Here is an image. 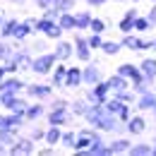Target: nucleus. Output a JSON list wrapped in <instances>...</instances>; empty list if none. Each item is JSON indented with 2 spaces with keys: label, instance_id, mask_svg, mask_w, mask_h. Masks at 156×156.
Returning <instances> with one entry per match:
<instances>
[{
  "label": "nucleus",
  "instance_id": "40",
  "mask_svg": "<svg viewBox=\"0 0 156 156\" xmlns=\"http://www.w3.org/2000/svg\"><path fill=\"white\" fill-rule=\"evenodd\" d=\"M75 5H77V0H55V7L60 12H72Z\"/></svg>",
  "mask_w": 156,
  "mask_h": 156
},
{
  "label": "nucleus",
  "instance_id": "57",
  "mask_svg": "<svg viewBox=\"0 0 156 156\" xmlns=\"http://www.w3.org/2000/svg\"><path fill=\"white\" fill-rule=\"evenodd\" d=\"M132 2H142V0H132Z\"/></svg>",
  "mask_w": 156,
  "mask_h": 156
},
{
  "label": "nucleus",
  "instance_id": "37",
  "mask_svg": "<svg viewBox=\"0 0 156 156\" xmlns=\"http://www.w3.org/2000/svg\"><path fill=\"white\" fill-rule=\"evenodd\" d=\"M87 43H89V48H91V51H98V48H101V43H103V34H91V31H89Z\"/></svg>",
  "mask_w": 156,
  "mask_h": 156
},
{
  "label": "nucleus",
  "instance_id": "15",
  "mask_svg": "<svg viewBox=\"0 0 156 156\" xmlns=\"http://www.w3.org/2000/svg\"><path fill=\"white\" fill-rule=\"evenodd\" d=\"M43 115H46V106H43V101L27 103V108H24V118H27V122H36V120H41Z\"/></svg>",
  "mask_w": 156,
  "mask_h": 156
},
{
  "label": "nucleus",
  "instance_id": "49",
  "mask_svg": "<svg viewBox=\"0 0 156 156\" xmlns=\"http://www.w3.org/2000/svg\"><path fill=\"white\" fill-rule=\"evenodd\" d=\"M0 156H7V147L5 144H0Z\"/></svg>",
  "mask_w": 156,
  "mask_h": 156
},
{
  "label": "nucleus",
  "instance_id": "35",
  "mask_svg": "<svg viewBox=\"0 0 156 156\" xmlns=\"http://www.w3.org/2000/svg\"><path fill=\"white\" fill-rule=\"evenodd\" d=\"M75 139H77V132H75V130H62L60 144H62L65 149H72V147H75Z\"/></svg>",
  "mask_w": 156,
  "mask_h": 156
},
{
  "label": "nucleus",
  "instance_id": "47",
  "mask_svg": "<svg viewBox=\"0 0 156 156\" xmlns=\"http://www.w3.org/2000/svg\"><path fill=\"white\" fill-rule=\"evenodd\" d=\"M84 2H87L89 7H101V5H106L108 0H84Z\"/></svg>",
  "mask_w": 156,
  "mask_h": 156
},
{
  "label": "nucleus",
  "instance_id": "36",
  "mask_svg": "<svg viewBox=\"0 0 156 156\" xmlns=\"http://www.w3.org/2000/svg\"><path fill=\"white\" fill-rule=\"evenodd\" d=\"M2 70H5V75H17L20 72V65H17L15 58H7V60H2Z\"/></svg>",
  "mask_w": 156,
  "mask_h": 156
},
{
  "label": "nucleus",
  "instance_id": "4",
  "mask_svg": "<svg viewBox=\"0 0 156 156\" xmlns=\"http://www.w3.org/2000/svg\"><path fill=\"white\" fill-rule=\"evenodd\" d=\"M27 96H22V94H12V91H2L0 94V106L5 108V111H15V113H24V108H27Z\"/></svg>",
  "mask_w": 156,
  "mask_h": 156
},
{
  "label": "nucleus",
  "instance_id": "51",
  "mask_svg": "<svg viewBox=\"0 0 156 156\" xmlns=\"http://www.w3.org/2000/svg\"><path fill=\"white\" fill-rule=\"evenodd\" d=\"M5 77V70H2V62H0V79Z\"/></svg>",
  "mask_w": 156,
  "mask_h": 156
},
{
  "label": "nucleus",
  "instance_id": "56",
  "mask_svg": "<svg viewBox=\"0 0 156 156\" xmlns=\"http://www.w3.org/2000/svg\"><path fill=\"white\" fill-rule=\"evenodd\" d=\"M154 94H156V82H154Z\"/></svg>",
  "mask_w": 156,
  "mask_h": 156
},
{
  "label": "nucleus",
  "instance_id": "44",
  "mask_svg": "<svg viewBox=\"0 0 156 156\" xmlns=\"http://www.w3.org/2000/svg\"><path fill=\"white\" fill-rule=\"evenodd\" d=\"M34 2H36V7H39V10H46V7L55 5V0H34Z\"/></svg>",
  "mask_w": 156,
  "mask_h": 156
},
{
  "label": "nucleus",
  "instance_id": "54",
  "mask_svg": "<svg viewBox=\"0 0 156 156\" xmlns=\"http://www.w3.org/2000/svg\"><path fill=\"white\" fill-rule=\"evenodd\" d=\"M151 113H154V115H156V106H154V108H151Z\"/></svg>",
  "mask_w": 156,
  "mask_h": 156
},
{
  "label": "nucleus",
  "instance_id": "58",
  "mask_svg": "<svg viewBox=\"0 0 156 156\" xmlns=\"http://www.w3.org/2000/svg\"><path fill=\"white\" fill-rule=\"evenodd\" d=\"M154 142H156V132H154Z\"/></svg>",
  "mask_w": 156,
  "mask_h": 156
},
{
  "label": "nucleus",
  "instance_id": "50",
  "mask_svg": "<svg viewBox=\"0 0 156 156\" xmlns=\"http://www.w3.org/2000/svg\"><path fill=\"white\" fill-rule=\"evenodd\" d=\"M10 2H12V5H24L27 0H10Z\"/></svg>",
  "mask_w": 156,
  "mask_h": 156
},
{
  "label": "nucleus",
  "instance_id": "17",
  "mask_svg": "<svg viewBox=\"0 0 156 156\" xmlns=\"http://www.w3.org/2000/svg\"><path fill=\"white\" fill-rule=\"evenodd\" d=\"M79 87H84V84H82V67H70V65H67L65 89H79Z\"/></svg>",
  "mask_w": 156,
  "mask_h": 156
},
{
  "label": "nucleus",
  "instance_id": "11",
  "mask_svg": "<svg viewBox=\"0 0 156 156\" xmlns=\"http://www.w3.org/2000/svg\"><path fill=\"white\" fill-rule=\"evenodd\" d=\"M53 55L60 62H67L70 58H75V43L72 41H65V39H58L55 41V48H53Z\"/></svg>",
  "mask_w": 156,
  "mask_h": 156
},
{
  "label": "nucleus",
  "instance_id": "53",
  "mask_svg": "<svg viewBox=\"0 0 156 156\" xmlns=\"http://www.w3.org/2000/svg\"><path fill=\"white\" fill-rule=\"evenodd\" d=\"M2 20H5V17H2V12H0V24H2Z\"/></svg>",
  "mask_w": 156,
  "mask_h": 156
},
{
  "label": "nucleus",
  "instance_id": "46",
  "mask_svg": "<svg viewBox=\"0 0 156 156\" xmlns=\"http://www.w3.org/2000/svg\"><path fill=\"white\" fill-rule=\"evenodd\" d=\"M151 48H154V39H142V53L151 51Z\"/></svg>",
  "mask_w": 156,
  "mask_h": 156
},
{
  "label": "nucleus",
  "instance_id": "20",
  "mask_svg": "<svg viewBox=\"0 0 156 156\" xmlns=\"http://www.w3.org/2000/svg\"><path fill=\"white\" fill-rule=\"evenodd\" d=\"M60 135H62V127H58V125H48V127L43 130V142L51 144V147H55V144H60Z\"/></svg>",
  "mask_w": 156,
  "mask_h": 156
},
{
  "label": "nucleus",
  "instance_id": "24",
  "mask_svg": "<svg viewBox=\"0 0 156 156\" xmlns=\"http://www.w3.org/2000/svg\"><path fill=\"white\" fill-rule=\"evenodd\" d=\"M29 46H27V48H29V51H31V55H39V53H43V51H46V48H48V46H46V36H41L39 34V39H34V36H29Z\"/></svg>",
  "mask_w": 156,
  "mask_h": 156
},
{
  "label": "nucleus",
  "instance_id": "29",
  "mask_svg": "<svg viewBox=\"0 0 156 156\" xmlns=\"http://www.w3.org/2000/svg\"><path fill=\"white\" fill-rule=\"evenodd\" d=\"M87 108H89V101L82 96V98H75L72 103H70V113L72 115H77V118H82L84 113H87Z\"/></svg>",
  "mask_w": 156,
  "mask_h": 156
},
{
  "label": "nucleus",
  "instance_id": "33",
  "mask_svg": "<svg viewBox=\"0 0 156 156\" xmlns=\"http://www.w3.org/2000/svg\"><path fill=\"white\" fill-rule=\"evenodd\" d=\"M12 53H15V43H10V39H0V62L12 58Z\"/></svg>",
  "mask_w": 156,
  "mask_h": 156
},
{
  "label": "nucleus",
  "instance_id": "3",
  "mask_svg": "<svg viewBox=\"0 0 156 156\" xmlns=\"http://www.w3.org/2000/svg\"><path fill=\"white\" fill-rule=\"evenodd\" d=\"M34 144H36V142H34L29 135H27V137L20 135L10 147H7V156H29V154H36Z\"/></svg>",
  "mask_w": 156,
  "mask_h": 156
},
{
  "label": "nucleus",
  "instance_id": "42",
  "mask_svg": "<svg viewBox=\"0 0 156 156\" xmlns=\"http://www.w3.org/2000/svg\"><path fill=\"white\" fill-rule=\"evenodd\" d=\"M43 17H48V20L58 22V17H60V10L55 7V5H51V7H46V10H43Z\"/></svg>",
  "mask_w": 156,
  "mask_h": 156
},
{
  "label": "nucleus",
  "instance_id": "45",
  "mask_svg": "<svg viewBox=\"0 0 156 156\" xmlns=\"http://www.w3.org/2000/svg\"><path fill=\"white\" fill-rule=\"evenodd\" d=\"M122 17H127V20H137V17H139V10H137V7H130V10H125Z\"/></svg>",
  "mask_w": 156,
  "mask_h": 156
},
{
  "label": "nucleus",
  "instance_id": "41",
  "mask_svg": "<svg viewBox=\"0 0 156 156\" xmlns=\"http://www.w3.org/2000/svg\"><path fill=\"white\" fill-rule=\"evenodd\" d=\"M48 108H70V103H67V98L51 96V98H48Z\"/></svg>",
  "mask_w": 156,
  "mask_h": 156
},
{
  "label": "nucleus",
  "instance_id": "59",
  "mask_svg": "<svg viewBox=\"0 0 156 156\" xmlns=\"http://www.w3.org/2000/svg\"><path fill=\"white\" fill-rule=\"evenodd\" d=\"M151 2H156V0H151Z\"/></svg>",
  "mask_w": 156,
  "mask_h": 156
},
{
  "label": "nucleus",
  "instance_id": "22",
  "mask_svg": "<svg viewBox=\"0 0 156 156\" xmlns=\"http://www.w3.org/2000/svg\"><path fill=\"white\" fill-rule=\"evenodd\" d=\"M17 24H20V20H17V17L2 20V24H0V39H12V34H15Z\"/></svg>",
  "mask_w": 156,
  "mask_h": 156
},
{
  "label": "nucleus",
  "instance_id": "21",
  "mask_svg": "<svg viewBox=\"0 0 156 156\" xmlns=\"http://www.w3.org/2000/svg\"><path fill=\"white\" fill-rule=\"evenodd\" d=\"M91 10H79V12H75V31H87L89 29V22H91Z\"/></svg>",
  "mask_w": 156,
  "mask_h": 156
},
{
  "label": "nucleus",
  "instance_id": "12",
  "mask_svg": "<svg viewBox=\"0 0 156 156\" xmlns=\"http://www.w3.org/2000/svg\"><path fill=\"white\" fill-rule=\"evenodd\" d=\"M115 72H118V75H122L125 79H130V84H132V82H142V79H144L142 70H139V65H132V62H122V65H118Z\"/></svg>",
  "mask_w": 156,
  "mask_h": 156
},
{
  "label": "nucleus",
  "instance_id": "1",
  "mask_svg": "<svg viewBox=\"0 0 156 156\" xmlns=\"http://www.w3.org/2000/svg\"><path fill=\"white\" fill-rule=\"evenodd\" d=\"M55 55H53V51L48 53V51H43L39 55H34L31 58V67H29V72H34V75H39V77H48L51 75V70L55 67Z\"/></svg>",
  "mask_w": 156,
  "mask_h": 156
},
{
  "label": "nucleus",
  "instance_id": "55",
  "mask_svg": "<svg viewBox=\"0 0 156 156\" xmlns=\"http://www.w3.org/2000/svg\"><path fill=\"white\" fill-rule=\"evenodd\" d=\"M151 51H156V39H154V48H151Z\"/></svg>",
  "mask_w": 156,
  "mask_h": 156
},
{
  "label": "nucleus",
  "instance_id": "18",
  "mask_svg": "<svg viewBox=\"0 0 156 156\" xmlns=\"http://www.w3.org/2000/svg\"><path fill=\"white\" fill-rule=\"evenodd\" d=\"M139 70L144 75V82H149V84L156 82V58H144L139 62Z\"/></svg>",
  "mask_w": 156,
  "mask_h": 156
},
{
  "label": "nucleus",
  "instance_id": "6",
  "mask_svg": "<svg viewBox=\"0 0 156 156\" xmlns=\"http://www.w3.org/2000/svg\"><path fill=\"white\" fill-rule=\"evenodd\" d=\"M72 43H75V58H77L79 62H89V60L94 58V51L89 48L87 36H84L82 31H75V39H72Z\"/></svg>",
  "mask_w": 156,
  "mask_h": 156
},
{
  "label": "nucleus",
  "instance_id": "25",
  "mask_svg": "<svg viewBox=\"0 0 156 156\" xmlns=\"http://www.w3.org/2000/svg\"><path fill=\"white\" fill-rule=\"evenodd\" d=\"M130 139L127 137H118V139H113L108 147H111V154H127V149H130Z\"/></svg>",
  "mask_w": 156,
  "mask_h": 156
},
{
  "label": "nucleus",
  "instance_id": "39",
  "mask_svg": "<svg viewBox=\"0 0 156 156\" xmlns=\"http://www.w3.org/2000/svg\"><path fill=\"white\" fill-rule=\"evenodd\" d=\"M62 34H65V31L60 29V24L55 22V24H53V27H51V29H48L43 36H46V39H51V41H58V39H62Z\"/></svg>",
  "mask_w": 156,
  "mask_h": 156
},
{
  "label": "nucleus",
  "instance_id": "30",
  "mask_svg": "<svg viewBox=\"0 0 156 156\" xmlns=\"http://www.w3.org/2000/svg\"><path fill=\"white\" fill-rule=\"evenodd\" d=\"M106 29H108V22H106V20H101V17H91L87 31H91V34H106Z\"/></svg>",
  "mask_w": 156,
  "mask_h": 156
},
{
  "label": "nucleus",
  "instance_id": "31",
  "mask_svg": "<svg viewBox=\"0 0 156 156\" xmlns=\"http://www.w3.org/2000/svg\"><path fill=\"white\" fill-rule=\"evenodd\" d=\"M53 24H55L53 20H48V17H43V15H41V17H36V22H34V29H36V34H41V36H43V34H46Z\"/></svg>",
  "mask_w": 156,
  "mask_h": 156
},
{
  "label": "nucleus",
  "instance_id": "9",
  "mask_svg": "<svg viewBox=\"0 0 156 156\" xmlns=\"http://www.w3.org/2000/svg\"><path fill=\"white\" fill-rule=\"evenodd\" d=\"M34 22H36V17L20 20L17 29H15V34H12V41H20V43H24L29 36H34V34H36V29H34Z\"/></svg>",
  "mask_w": 156,
  "mask_h": 156
},
{
  "label": "nucleus",
  "instance_id": "23",
  "mask_svg": "<svg viewBox=\"0 0 156 156\" xmlns=\"http://www.w3.org/2000/svg\"><path fill=\"white\" fill-rule=\"evenodd\" d=\"M20 135H22V130H17V127H0V144L10 147Z\"/></svg>",
  "mask_w": 156,
  "mask_h": 156
},
{
  "label": "nucleus",
  "instance_id": "19",
  "mask_svg": "<svg viewBox=\"0 0 156 156\" xmlns=\"http://www.w3.org/2000/svg\"><path fill=\"white\" fill-rule=\"evenodd\" d=\"M120 46H122V48H127V51L142 53V36H135L132 31H130V34H122V39H120Z\"/></svg>",
  "mask_w": 156,
  "mask_h": 156
},
{
  "label": "nucleus",
  "instance_id": "48",
  "mask_svg": "<svg viewBox=\"0 0 156 156\" xmlns=\"http://www.w3.org/2000/svg\"><path fill=\"white\" fill-rule=\"evenodd\" d=\"M147 17H149V22H151V24H156V2H154V7L147 12Z\"/></svg>",
  "mask_w": 156,
  "mask_h": 156
},
{
  "label": "nucleus",
  "instance_id": "26",
  "mask_svg": "<svg viewBox=\"0 0 156 156\" xmlns=\"http://www.w3.org/2000/svg\"><path fill=\"white\" fill-rule=\"evenodd\" d=\"M106 82H108L111 91H120V89H127V87H130V79H125L122 75H118V72H115V75H111Z\"/></svg>",
  "mask_w": 156,
  "mask_h": 156
},
{
  "label": "nucleus",
  "instance_id": "16",
  "mask_svg": "<svg viewBox=\"0 0 156 156\" xmlns=\"http://www.w3.org/2000/svg\"><path fill=\"white\" fill-rule=\"evenodd\" d=\"M156 106V94H154V89H149V91H144V94H139V96L135 98V108L137 111H151Z\"/></svg>",
  "mask_w": 156,
  "mask_h": 156
},
{
  "label": "nucleus",
  "instance_id": "43",
  "mask_svg": "<svg viewBox=\"0 0 156 156\" xmlns=\"http://www.w3.org/2000/svg\"><path fill=\"white\" fill-rule=\"evenodd\" d=\"M29 137H31L34 142H41V139H43V127H36V125H34V127L29 130Z\"/></svg>",
  "mask_w": 156,
  "mask_h": 156
},
{
  "label": "nucleus",
  "instance_id": "27",
  "mask_svg": "<svg viewBox=\"0 0 156 156\" xmlns=\"http://www.w3.org/2000/svg\"><path fill=\"white\" fill-rule=\"evenodd\" d=\"M103 55H108V58H113V55H118L120 51H122V46H120V41H106L103 39V43H101V48H98Z\"/></svg>",
  "mask_w": 156,
  "mask_h": 156
},
{
  "label": "nucleus",
  "instance_id": "52",
  "mask_svg": "<svg viewBox=\"0 0 156 156\" xmlns=\"http://www.w3.org/2000/svg\"><path fill=\"white\" fill-rule=\"evenodd\" d=\"M151 156H156V142H154V147H151Z\"/></svg>",
  "mask_w": 156,
  "mask_h": 156
},
{
  "label": "nucleus",
  "instance_id": "14",
  "mask_svg": "<svg viewBox=\"0 0 156 156\" xmlns=\"http://www.w3.org/2000/svg\"><path fill=\"white\" fill-rule=\"evenodd\" d=\"M65 72H67V62H55V67L51 70V84H53V89H65Z\"/></svg>",
  "mask_w": 156,
  "mask_h": 156
},
{
  "label": "nucleus",
  "instance_id": "8",
  "mask_svg": "<svg viewBox=\"0 0 156 156\" xmlns=\"http://www.w3.org/2000/svg\"><path fill=\"white\" fill-rule=\"evenodd\" d=\"M46 120H48V125H58V127H62V125H70V120H72V113H70V108H46Z\"/></svg>",
  "mask_w": 156,
  "mask_h": 156
},
{
  "label": "nucleus",
  "instance_id": "13",
  "mask_svg": "<svg viewBox=\"0 0 156 156\" xmlns=\"http://www.w3.org/2000/svg\"><path fill=\"white\" fill-rule=\"evenodd\" d=\"M125 132L127 135H144L147 132V120H144V115H130L127 118V122H125Z\"/></svg>",
  "mask_w": 156,
  "mask_h": 156
},
{
  "label": "nucleus",
  "instance_id": "38",
  "mask_svg": "<svg viewBox=\"0 0 156 156\" xmlns=\"http://www.w3.org/2000/svg\"><path fill=\"white\" fill-rule=\"evenodd\" d=\"M118 31H120V34H130V31H135V20L122 17V20L118 22Z\"/></svg>",
  "mask_w": 156,
  "mask_h": 156
},
{
  "label": "nucleus",
  "instance_id": "34",
  "mask_svg": "<svg viewBox=\"0 0 156 156\" xmlns=\"http://www.w3.org/2000/svg\"><path fill=\"white\" fill-rule=\"evenodd\" d=\"M151 27H154V24L149 22L147 15H144V17L139 15V17L135 20V31H137V34H147V31H151Z\"/></svg>",
  "mask_w": 156,
  "mask_h": 156
},
{
  "label": "nucleus",
  "instance_id": "32",
  "mask_svg": "<svg viewBox=\"0 0 156 156\" xmlns=\"http://www.w3.org/2000/svg\"><path fill=\"white\" fill-rule=\"evenodd\" d=\"M130 156H151V144H130Z\"/></svg>",
  "mask_w": 156,
  "mask_h": 156
},
{
  "label": "nucleus",
  "instance_id": "5",
  "mask_svg": "<svg viewBox=\"0 0 156 156\" xmlns=\"http://www.w3.org/2000/svg\"><path fill=\"white\" fill-rule=\"evenodd\" d=\"M108 96H111V87H108L106 79L91 84V89H87V94H84V98H87L89 103H106Z\"/></svg>",
  "mask_w": 156,
  "mask_h": 156
},
{
  "label": "nucleus",
  "instance_id": "2",
  "mask_svg": "<svg viewBox=\"0 0 156 156\" xmlns=\"http://www.w3.org/2000/svg\"><path fill=\"white\" fill-rule=\"evenodd\" d=\"M53 84L48 82V84H43V82H34V84H27L24 87V96L27 98H31V101H48V98L53 96Z\"/></svg>",
  "mask_w": 156,
  "mask_h": 156
},
{
  "label": "nucleus",
  "instance_id": "10",
  "mask_svg": "<svg viewBox=\"0 0 156 156\" xmlns=\"http://www.w3.org/2000/svg\"><path fill=\"white\" fill-rule=\"evenodd\" d=\"M27 87V82L20 77V75H5L0 79V94L2 91H12V94H22Z\"/></svg>",
  "mask_w": 156,
  "mask_h": 156
},
{
  "label": "nucleus",
  "instance_id": "28",
  "mask_svg": "<svg viewBox=\"0 0 156 156\" xmlns=\"http://www.w3.org/2000/svg\"><path fill=\"white\" fill-rule=\"evenodd\" d=\"M58 24H60L62 31H75V29H77V27H75V12H60Z\"/></svg>",
  "mask_w": 156,
  "mask_h": 156
},
{
  "label": "nucleus",
  "instance_id": "7",
  "mask_svg": "<svg viewBox=\"0 0 156 156\" xmlns=\"http://www.w3.org/2000/svg\"><path fill=\"white\" fill-rule=\"evenodd\" d=\"M103 79V72H101V67H98V60H89V62H84V67H82V84H87V87H91V84H96Z\"/></svg>",
  "mask_w": 156,
  "mask_h": 156
}]
</instances>
